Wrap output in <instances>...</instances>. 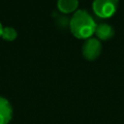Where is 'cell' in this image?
I'll use <instances>...</instances> for the list:
<instances>
[{"label":"cell","mask_w":124,"mask_h":124,"mask_svg":"<svg viewBox=\"0 0 124 124\" xmlns=\"http://www.w3.org/2000/svg\"><path fill=\"white\" fill-rule=\"evenodd\" d=\"M2 32H3V26H2V24L0 22V37L2 36Z\"/></svg>","instance_id":"8"},{"label":"cell","mask_w":124,"mask_h":124,"mask_svg":"<svg viewBox=\"0 0 124 124\" xmlns=\"http://www.w3.org/2000/svg\"><path fill=\"white\" fill-rule=\"evenodd\" d=\"M94 33L96 34L98 39L108 40V39H110L114 35V29L110 24L107 22H101V23L96 24Z\"/></svg>","instance_id":"5"},{"label":"cell","mask_w":124,"mask_h":124,"mask_svg":"<svg viewBox=\"0 0 124 124\" xmlns=\"http://www.w3.org/2000/svg\"><path fill=\"white\" fill-rule=\"evenodd\" d=\"M13 108L9 101L0 97V124H8L12 119Z\"/></svg>","instance_id":"4"},{"label":"cell","mask_w":124,"mask_h":124,"mask_svg":"<svg viewBox=\"0 0 124 124\" xmlns=\"http://www.w3.org/2000/svg\"><path fill=\"white\" fill-rule=\"evenodd\" d=\"M78 0H57V7L63 13H70L77 11Z\"/></svg>","instance_id":"6"},{"label":"cell","mask_w":124,"mask_h":124,"mask_svg":"<svg viewBox=\"0 0 124 124\" xmlns=\"http://www.w3.org/2000/svg\"><path fill=\"white\" fill-rule=\"evenodd\" d=\"M118 2L119 0H93L92 8L97 16L108 17L115 13Z\"/></svg>","instance_id":"2"},{"label":"cell","mask_w":124,"mask_h":124,"mask_svg":"<svg viewBox=\"0 0 124 124\" xmlns=\"http://www.w3.org/2000/svg\"><path fill=\"white\" fill-rule=\"evenodd\" d=\"M17 36V33H16V30L13 27H10V26H7V27H4L3 28V32H2V38L6 41H14Z\"/></svg>","instance_id":"7"},{"label":"cell","mask_w":124,"mask_h":124,"mask_svg":"<svg viewBox=\"0 0 124 124\" xmlns=\"http://www.w3.org/2000/svg\"><path fill=\"white\" fill-rule=\"evenodd\" d=\"M81 51L83 57H85L86 59L88 60L96 59L102 51L101 41L95 37H89L85 39L81 46Z\"/></svg>","instance_id":"3"},{"label":"cell","mask_w":124,"mask_h":124,"mask_svg":"<svg viewBox=\"0 0 124 124\" xmlns=\"http://www.w3.org/2000/svg\"><path fill=\"white\" fill-rule=\"evenodd\" d=\"M96 22L92 16L84 9H78L70 19L71 32L78 38L87 39L95 32Z\"/></svg>","instance_id":"1"}]
</instances>
